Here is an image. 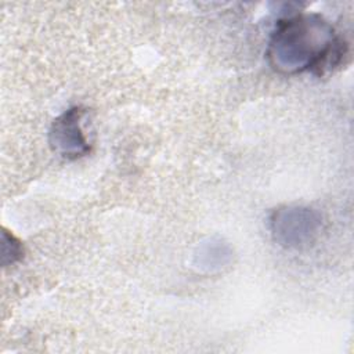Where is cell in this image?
I'll list each match as a JSON object with an SVG mask.
<instances>
[{
  "mask_svg": "<svg viewBox=\"0 0 354 354\" xmlns=\"http://www.w3.org/2000/svg\"><path fill=\"white\" fill-rule=\"evenodd\" d=\"M347 51L346 41L318 14H295L279 19L271 33L267 58L279 73L310 71L324 76L340 65Z\"/></svg>",
  "mask_w": 354,
  "mask_h": 354,
  "instance_id": "6da1fadb",
  "label": "cell"
},
{
  "mask_svg": "<svg viewBox=\"0 0 354 354\" xmlns=\"http://www.w3.org/2000/svg\"><path fill=\"white\" fill-rule=\"evenodd\" d=\"M84 109L72 106L51 123L48 141L54 152L66 159H79L90 152V144L82 130Z\"/></svg>",
  "mask_w": 354,
  "mask_h": 354,
  "instance_id": "3957f363",
  "label": "cell"
},
{
  "mask_svg": "<svg viewBox=\"0 0 354 354\" xmlns=\"http://www.w3.org/2000/svg\"><path fill=\"white\" fill-rule=\"evenodd\" d=\"M230 256V252L225 250V246L220 242L210 241L203 246V249L199 252V260H203V266L213 268L223 266Z\"/></svg>",
  "mask_w": 354,
  "mask_h": 354,
  "instance_id": "277c9868",
  "label": "cell"
},
{
  "mask_svg": "<svg viewBox=\"0 0 354 354\" xmlns=\"http://www.w3.org/2000/svg\"><path fill=\"white\" fill-rule=\"evenodd\" d=\"M321 216L304 206H282L272 212L270 228L274 241L286 249L308 248L321 232Z\"/></svg>",
  "mask_w": 354,
  "mask_h": 354,
  "instance_id": "7a4b0ae2",
  "label": "cell"
},
{
  "mask_svg": "<svg viewBox=\"0 0 354 354\" xmlns=\"http://www.w3.org/2000/svg\"><path fill=\"white\" fill-rule=\"evenodd\" d=\"M3 266L12 264L22 257L24 249L21 242L8 231L3 228Z\"/></svg>",
  "mask_w": 354,
  "mask_h": 354,
  "instance_id": "5b68a950",
  "label": "cell"
}]
</instances>
